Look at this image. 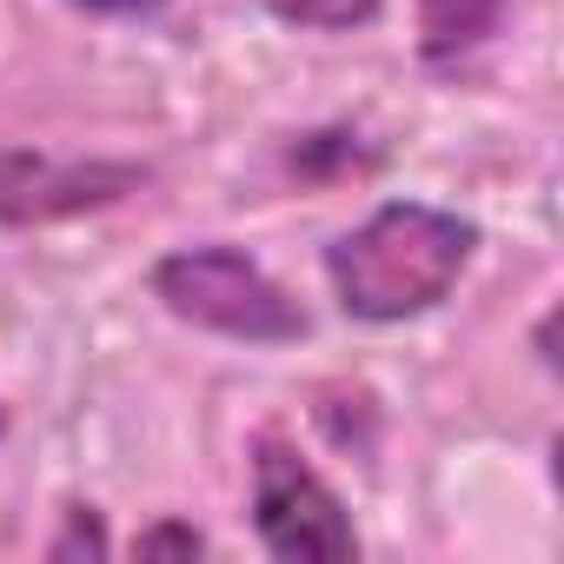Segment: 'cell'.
I'll use <instances>...</instances> for the list:
<instances>
[{"label": "cell", "mask_w": 564, "mask_h": 564, "mask_svg": "<svg viewBox=\"0 0 564 564\" xmlns=\"http://www.w3.org/2000/svg\"><path fill=\"white\" fill-rule=\"evenodd\" d=\"M471 246H478L471 219L425 206V199H392L366 226L326 246V279L352 319L399 326V319L432 313L458 286V272L471 265Z\"/></svg>", "instance_id": "6da1fadb"}, {"label": "cell", "mask_w": 564, "mask_h": 564, "mask_svg": "<svg viewBox=\"0 0 564 564\" xmlns=\"http://www.w3.org/2000/svg\"><path fill=\"white\" fill-rule=\"evenodd\" d=\"M140 180L147 173L127 166V160H47V153L0 147V219H8V226L67 219V213L127 199Z\"/></svg>", "instance_id": "277c9868"}, {"label": "cell", "mask_w": 564, "mask_h": 564, "mask_svg": "<svg viewBox=\"0 0 564 564\" xmlns=\"http://www.w3.org/2000/svg\"><path fill=\"white\" fill-rule=\"evenodd\" d=\"M94 14H120V21H133V14H153V8H166V0H87Z\"/></svg>", "instance_id": "9c48e42d"}, {"label": "cell", "mask_w": 564, "mask_h": 564, "mask_svg": "<svg viewBox=\"0 0 564 564\" xmlns=\"http://www.w3.org/2000/svg\"><path fill=\"white\" fill-rule=\"evenodd\" d=\"M153 300L173 319H186L199 333H219V339H239V346H293V339L313 333L306 306L239 246L166 252L153 265Z\"/></svg>", "instance_id": "7a4b0ae2"}, {"label": "cell", "mask_w": 564, "mask_h": 564, "mask_svg": "<svg viewBox=\"0 0 564 564\" xmlns=\"http://www.w3.org/2000/svg\"><path fill=\"white\" fill-rule=\"evenodd\" d=\"M511 0H419V47L432 67L465 61L471 47H485L498 34Z\"/></svg>", "instance_id": "5b68a950"}, {"label": "cell", "mask_w": 564, "mask_h": 564, "mask_svg": "<svg viewBox=\"0 0 564 564\" xmlns=\"http://www.w3.org/2000/svg\"><path fill=\"white\" fill-rule=\"evenodd\" d=\"M160 551H180V557H199L206 538L193 524H160V531H140V557H160Z\"/></svg>", "instance_id": "52a82bcc"}, {"label": "cell", "mask_w": 564, "mask_h": 564, "mask_svg": "<svg viewBox=\"0 0 564 564\" xmlns=\"http://www.w3.org/2000/svg\"><path fill=\"white\" fill-rule=\"evenodd\" d=\"M386 0H265L272 21L286 28H313V34H346V28H366Z\"/></svg>", "instance_id": "8992f818"}, {"label": "cell", "mask_w": 564, "mask_h": 564, "mask_svg": "<svg viewBox=\"0 0 564 564\" xmlns=\"http://www.w3.org/2000/svg\"><path fill=\"white\" fill-rule=\"evenodd\" d=\"M74 551H107V538H100V524H94L87 511H74L67 538H54V544H47V557H74Z\"/></svg>", "instance_id": "ba28073f"}, {"label": "cell", "mask_w": 564, "mask_h": 564, "mask_svg": "<svg viewBox=\"0 0 564 564\" xmlns=\"http://www.w3.org/2000/svg\"><path fill=\"white\" fill-rule=\"evenodd\" d=\"M252 524L259 544L286 564H346L359 551L339 491L286 438H259L252 452Z\"/></svg>", "instance_id": "3957f363"}, {"label": "cell", "mask_w": 564, "mask_h": 564, "mask_svg": "<svg viewBox=\"0 0 564 564\" xmlns=\"http://www.w3.org/2000/svg\"><path fill=\"white\" fill-rule=\"evenodd\" d=\"M0 432H8V412H0Z\"/></svg>", "instance_id": "30bf717a"}]
</instances>
